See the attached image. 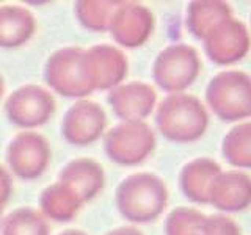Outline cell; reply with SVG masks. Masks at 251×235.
Wrapping results in <instances>:
<instances>
[{
    "label": "cell",
    "instance_id": "obj_1",
    "mask_svg": "<svg viewBox=\"0 0 251 235\" xmlns=\"http://www.w3.org/2000/svg\"><path fill=\"white\" fill-rule=\"evenodd\" d=\"M115 202L120 215L130 223H151L168 204V188L152 172H135L118 185Z\"/></svg>",
    "mask_w": 251,
    "mask_h": 235
},
{
    "label": "cell",
    "instance_id": "obj_2",
    "mask_svg": "<svg viewBox=\"0 0 251 235\" xmlns=\"http://www.w3.org/2000/svg\"><path fill=\"white\" fill-rule=\"evenodd\" d=\"M155 124L167 140L175 143H192L204 135L209 116L198 97L176 93L168 94L157 107Z\"/></svg>",
    "mask_w": 251,
    "mask_h": 235
},
{
    "label": "cell",
    "instance_id": "obj_3",
    "mask_svg": "<svg viewBox=\"0 0 251 235\" xmlns=\"http://www.w3.org/2000/svg\"><path fill=\"white\" fill-rule=\"evenodd\" d=\"M206 100L222 121L251 118V77L234 69L218 72L207 85Z\"/></svg>",
    "mask_w": 251,
    "mask_h": 235
},
{
    "label": "cell",
    "instance_id": "obj_4",
    "mask_svg": "<svg viewBox=\"0 0 251 235\" xmlns=\"http://www.w3.org/2000/svg\"><path fill=\"white\" fill-rule=\"evenodd\" d=\"M155 147V135L145 121H123L104 133V152L123 166L143 163Z\"/></svg>",
    "mask_w": 251,
    "mask_h": 235
},
{
    "label": "cell",
    "instance_id": "obj_5",
    "mask_svg": "<svg viewBox=\"0 0 251 235\" xmlns=\"http://www.w3.org/2000/svg\"><path fill=\"white\" fill-rule=\"evenodd\" d=\"M200 55L188 44H171L157 55L152 78L160 90L170 94L184 93L200 75Z\"/></svg>",
    "mask_w": 251,
    "mask_h": 235
},
{
    "label": "cell",
    "instance_id": "obj_6",
    "mask_svg": "<svg viewBox=\"0 0 251 235\" xmlns=\"http://www.w3.org/2000/svg\"><path fill=\"white\" fill-rule=\"evenodd\" d=\"M82 47H63L55 50L44 65V80L63 97L83 99L93 93L82 70Z\"/></svg>",
    "mask_w": 251,
    "mask_h": 235
},
{
    "label": "cell",
    "instance_id": "obj_7",
    "mask_svg": "<svg viewBox=\"0 0 251 235\" xmlns=\"http://www.w3.org/2000/svg\"><path fill=\"white\" fill-rule=\"evenodd\" d=\"M55 113V97L39 85H24L5 102V115L11 124L31 130L47 124Z\"/></svg>",
    "mask_w": 251,
    "mask_h": 235
},
{
    "label": "cell",
    "instance_id": "obj_8",
    "mask_svg": "<svg viewBox=\"0 0 251 235\" xmlns=\"http://www.w3.org/2000/svg\"><path fill=\"white\" fill-rule=\"evenodd\" d=\"M50 162V146L41 133L24 130L13 137L6 147V163L14 176L35 180L44 174Z\"/></svg>",
    "mask_w": 251,
    "mask_h": 235
},
{
    "label": "cell",
    "instance_id": "obj_9",
    "mask_svg": "<svg viewBox=\"0 0 251 235\" xmlns=\"http://www.w3.org/2000/svg\"><path fill=\"white\" fill-rule=\"evenodd\" d=\"M126 55L112 44H98L83 50L82 70L93 91H112L127 75Z\"/></svg>",
    "mask_w": 251,
    "mask_h": 235
},
{
    "label": "cell",
    "instance_id": "obj_10",
    "mask_svg": "<svg viewBox=\"0 0 251 235\" xmlns=\"http://www.w3.org/2000/svg\"><path fill=\"white\" fill-rule=\"evenodd\" d=\"M107 115L96 102L77 100L63 116L61 133L69 144L90 146L105 133Z\"/></svg>",
    "mask_w": 251,
    "mask_h": 235
},
{
    "label": "cell",
    "instance_id": "obj_11",
    "mask_svg": "<svg viewBox=\"0 0 251 235\" xmlns=\"http://www.w3.org/2000/svg\"><path fill=\"white\" fill-rule=\"evenodd\" d=\"M204 52L217 65H232L240 61L250 50V33L245 24L231 18L220 22L202 39Z\"/></svg>",
    "mask_w": 251,
    "mask_h": 235
},
{
    "label": "cell",
    "instance_id": "obj_12",
    "mask_svg": "<svg viewBox=\"0 0 251 235\" xmlns=\"http://www.w3.org/2000/svg\"><path fill=\"white\" fill-rule=\"evenodd\" d=\"M154 30V14L148 6L135 2H120L113 11L108 31L123 47L143 46Z\"/></svg>",
    "mask_w": 251,
    "mask_h": 235
},
{
    "label": "cell",
    "instance_id": "obj_13",
    "mask_svg": "<svg viewBox=\"0 0 251 235\" xmlns=\"http://www.w3.org/2000/svg\"><path fill=\"white\" fill-rule=\"evenodd\" d=\"M107 102L123 121H145L157 104V94L151 85L143 82L121 83L108 93Z\"/></svg>",
    "mask_w": 251,
    "mask_h": 235
},
{
    "label": "cell",
    "instance_id": "obj_14",
    "mask_svg": "<svg viewBox=\"0 0 251 235\" xmlns=\"http://www.w3.org/2000/svg\"><path fill=\"white\" fill-rule=\"evenodd\" d=\"M58 182L65 184L83 204L100 193L105 184L102 164L88 157H80L66 163L60 171Z\"/></svg>",
    "mask_w": 251,
    "mask_h": 235
},
{
    "label": "cell",
    "instance_id": "obj_15",
    "mask_svg": "<svg viewBox=\"0 0 251 235\" xmlns=\"http://www.w3.org/2000/svg\"><path fill=\"white\" fill-rule=\"evenodd\" d=\"M209 204L223 212L245 210L251 204V177L242 171H222L212 185Z\"/></svg>",
    "mask_w": 251,
    "mask_h": 235
},
{
    "label": "cell",
    "instance_id": "obj_16",
    "mask_svg": "<svg viewBox=\"0 0 251 235\" xmlns=\"http://www.w3.org/2000/svg\"><path fill=\"white\" fill-rule=\"evenodd\" d=\"M222 168L217 162L207 157L192 160L179 174V187L184 196L195 204H209L212 185L220 176Z\"/></svg>",
    "mask_w": 251,
    "mask_h": 235
},
{
    "label": "cell",
    "instance_id": "obj_17",
    "mask_svg": "<svg viewBox=\"0 0 251 235\" xmlns=\"http://www.w3.org/2000/svg\"><path fill=\"white\" fill-rule=\"evenodd\" d=\"M36 31V19L21 5L0 6V47L14 49L27 44Z\"/></svg>",
    "mask_w": 251,
    "mask_h": 235
},
{
    "label": "cell",
    "instance_id": "obj_18",
    "mask_svg": "<svg viewBox=\"0 0 251 235\" xmlns=\"http://www.w3.org/2000/svg\"><path fill=\"white\" fill-rule=\"evenodd\" d=\"M82 206L83 202L65 184L58 182V180L44 188L41 196H39L41 213L46 218H50L58 223L71 221Z\"/></svg>",
    "mask_w": 251,
    "mask_h": 235
},
{
    "label": "cell",
    "instance_id": "obj_19",
    "mask_svg": "<svg viewBox=\"0 0 251 235\" xmlns=\"http://www.w3.org/2000/svg\"><path fill=\"white\" fill-rule=\"evenodd\" d=\"M227 18H231V8L225 2H192L187 8V28L202 41Z\"/></svg>",
    "mask_w": 251,
    "mask_h": 235
},
{
    "label": "cell",
    "instance_id": "obj_20",
    "mask_svg": "<svg viewBox=\"0 0 251 235\" xmlns=\"http://www.w3.org/2000/svg\"><path fill=\"white\" fill-rule=\"evenodd\" d=\"M2 235H50L47 218L31 207L10 212L0 223Z\"/></svg>",
    "mask_w": 251,
    "mask_h": 235
},
{
    "label": "cell",
    "instance_id": "obj_21",
    "mask_svg": "<svg viewBox=\"0 0 251 235\" xmlns=\"http://www.w3.org/2000/svg\"><path fill=\"white\" fill-rule=\"evenodd\" d=\"M120 2H102V0H82L74 6V14L78 24L90 31L104 33L108 31L113 11Z\"/></svg>",
    "mask_w": 251,
    "mask_h": 235
},
{
    "label": "cell",
    "instance_id": "obj_22",
    "mask_svg": "<svg viewBox=\"0 0 251 235\" xmlns=\"http://www.w3.org/2000/svg\"><path fill=\"white\" fill-rule=\"evenodd\" d=\"M225 159L237 168H251V122H242L223 140Z\"/></svg>",
    "mask_w": 251,
    "mask_h": 235
},
{
    "label": "cell",
    "instance_id": "obj_23",
    "mask_svg": "<svg viewBox=\"0 0 251 235\" xmlns=\"http://www.w3.org/2000/svg\"><path fill=\"white\" fill-rule=\"evenodd\" d=\"M207 216L192 207H177L167 216L165 235H204Z\"/></svg>",
    "mask_w": 251,
    "mask_h": 235
},
{
    "label": "cell",
    "instance_id": "obj_24",
    "mask_svg": "<svg viewBox=\"0 0 251 235\" xmlns=\"http://www.w3.org/2000/svg\"><path fill=\"white\" fill-rule=\"evenodd\" d=\"M204 235H240V229L231 218L215 215L207 216Z\"/></svg>",
    "mask_w": 251,
    "mask_h": 235
},
{
    "label": "cell",
    "instance_id": "obj_25",
    "mask_svg": "<svg viewBox=\"0 0 251 235\" xmlns=\"http://www.w3.org/2000/svg\"><path fill=\"white\" fill-rule=\"evenodd\" d=\"M13 193V179L10 171H8L3 164H0V223H2V213L5 204L10 201Z\"/></svg>",
    "mask_w": 251,
    "mask_h": 235
},
{
    "label": "cell",
    "instance_id": "obj_26",
    "mask_svg": "<svg viewBox=\"0 0 251 235\" xmlns=\"http://www.w3.org/2000/svg\"><path fill=\"white\" fill-rule=\"evenodd\" d=\"M105 235H143V234H141V231L135 229V227L126 226V227H118V229L110 231Z\"/></svg>",
    "mask_w": 251,
    "mask_h": 235
},
{
    "label": "cell",
    "instance_id": "obj_27",
    "mask_svg": "<svg viewBox=\"0 0 251 235\" xmlns=\"http://www.w3.org/2000/svg\"><path fill=\"white\" fill-rule=\"evenodd\" d=\"M60 235H88V234H85L83 231H77V229H68V231H63Z\"/></svg>",
    "mask_w": 251,
    "mask_h": 235
},
{
    "label": "cell",
    "instance_id": "obj_28",
    "mask_svg": "<svg viewBox=\"0 0 251 235\" xmlns=\"http://www.w3.org/2000/svg\"><path fill=\"white\" fill-rule=\"evenodd\" d=\"M3 78H2V75H0V99H2V96H3Z\"/></svg>",
    "mask_w": 251,
    "mask_h": 235
}]
</instances>
